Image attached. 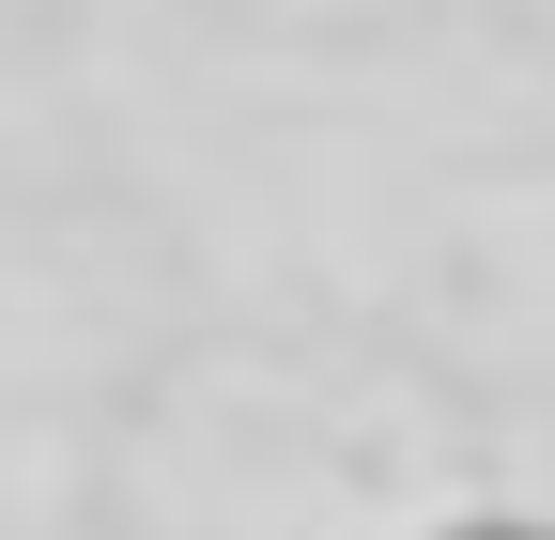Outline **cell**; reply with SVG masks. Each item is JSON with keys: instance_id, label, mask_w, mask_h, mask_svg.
I'll list each match as a JSON object with an SVG mask.
<instances>
[{"instance_id": "1", "label": "cell", "mask_w": 555, "mask_h": 540, "mask_svg": "<svg viewBox=\"0 0 555 540\" xmlns=\"http://www.w3.org/2000/svg\"><path fill=\"white\" fill-rule=\"evenodd\" d=\"M433 540H555L540 510H463V525H433Z\"/></svg>"}]
</instances>
